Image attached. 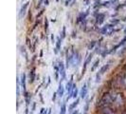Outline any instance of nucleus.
Returning <instances> with one entry per match:
<instances>
[{
  "label": "nucleus",
  "mask_w": 126,
  "mask_h": 114,
  "mask_svg": "<svg viewBox=\"0 0 126 114\" xmlns=\"http://www.w3.org/2000/svg\"><path fill=\"white\" fill-rule=\"evenodd\" d=\"M117 93L118 92H115V91H109L104 93L98 104V108H100L101 109L103 108H110V106L114 104Z\"/></svg>",
  "instance_id": "1"
},
{
  "label": "nucleus",
  "mask_w": 126,
  "mask_h": 114,
  "mask_svg": "<svg viewBox=\"0 0 126 114\" xmlns=\"http://www.w3.org/2000/svg\"><path fill=\"white\" fill-rule=\"evenodd\" d=\"M124 102H125V100H124V96H123V94L118 92L113 105H114L116 108H121V107L124 105Z\"/></svg>",
  "instance_id": "2"
},
{
  "label": "nucleus",
  "mask_w": 126,
  "mask_h": 114,
  "mask_svg": "<svg viewBox=\"0 0 126 114\" xmlns=\"http://www.w3.org/2000/svg\"><path fill=\"white\" fill-rule=\"evenodd\" d=\"M116 83L118 84V86L120 87H123L126 89V71L123 72L122 74H120L117 78H116Z\"/></svg>",
  "instance_id": "3"
},
{
  "label": "nucleus",
  "mask_w": 126,
  "mask_h": 114,
  "mask_svg": "<svg viewBox=\"0 0 126 114\" xmlns=\"http://www.w3.org/2000/svg\"><path fill=\"white\" fill-rule=\"evenodd\" d=\"M113 31H114V26L113 25H106L101 30V32L103 35H110Z\"/></svg>",
  "instance_id": "4"
},
{
  "label": "nucleus",
  "mask_w": 126,
  "mask_h": 114,
  "mask_svg": "<svg viewBox=\"0 0 126 114\" xmlns=\"http://www.w3.org/2000/svg\"><path fill=\"white\" fill-rule=\"evenodd\" d=\"M81 61V55L78 53V52H75L74 55H73V58H72V61H71V64L73 66H78L79 63Z\"/></svg>",
  "instance_id": "5"
},
{
  "label": "nucleus",
  "mask_w": 126,
  "mask_h": 114,
  "mask_svg": "<svg viewBox=\"0 0 126 114\" xmlns=\"http://www.w3.org/2000/svg\"><path fill=\"white\" fill-rule=\"evenodd\" d=\"M59 71H60V74H61V79L63 80L65 78V69H64V65H63V62H59Z\"/></svg>",
  "instance_id": "6"
},
{
  "label": "nucleus",
  "mask_w": 126,
  "mask_h": 114,
  "mask_svg": "<svg viewBox=\"0 0 126 114\" xmlns=\"http://www.w3.org/2000/svg\"><path fill=\"white\" fill-rule=\"evenodd\" d=\"M29 4V3L27 2V3H25V4L22 6V8H21V10H20V12H19V16H20V18H22V17L26 14V10H27Z\"/></svg>",
  "instance_id": "7"
},
{
  "label": "nucleus",
  "mask_w": 126,
  "mask_h": 114,
  "mask_svg": "<svg viewBox=\"0 0 126 114\" xmlns=\"http://www.w3.org/2000/svg\"><path fill=\"white\" fill-rule=\"evenodd\" d=\"M87 90H88V88H87L86 84H84L82 86V90H81V97H82V99L85 98V96L87 94Z\"/></svg>",
  "instance_id": "8"
},
{
  "label": "nucleus",
  "mask_w": 126,
  "mask_h": 114,
  "mask_svg": "<svg viewBox=\"0 0 126 114\" xmlns=\"http://www.w3.org/2000/svg\"><path fill=\"white\" fill-rule=\"evenodd\" d=\"M104 20V14L103 13H99V15L97 16V24L101 25Z\"/></svg>",
  "instance_id": "9"
},
{
  "label": "nucleus",
  "mask_w": 126,
  "mask_h": 114,
  "mask_svg": "<svg viewBox=\"0 0 126 114\" xmlns=\"http://www.w3.org/2000/svg\"><path fill=\"white\" fill-rule=\"evenodd\" d=\"M61 44H62V38H61V37H58L57 42H56V50H55V53H58V51L60 50V49H61Z\"/></svg>",
  "instance_id": "10"
},
{
  "label": "nucleus",
  "mask_w": 126,
  "mask_h": 114,
  "mask_svg": "<svg viewBox=\"0 0 126 114\" xmlns=\"http://www.w3.org/2000/svg\"><path fill=\"white\" fill-rule=\"evenodd\" d=\"M57 93H58V96L59 97H63V93H64V89H63V86L62 84H60V86H59V89H58Z\"/></svg>",
  "instance_id": "11"
},
{
  "label": "nucleus",
  "mask_w": 126,
  "mask_h": 114,
  "mask_svg": "<svg viewBox=\"0 0 126 114\" xmlns=\"http://www.w3.org/2000/svg\"><path fill=\"white\" fill-rule=\"evenodd\" d=\"M21 85L23 87V89L25 90L26 89V74L25 73L21 75Z\"/></svg>",
  "instance_id": "12"
},
{
  "label": "nucleus",
  "mask_w": 126,
  "mask_h": 114,
  "mask_svg": "<svg viewBox=\"0 0 126 114\" xmlns=\"http://www.w3.org/2000/svg\"><path fill=\"white\" fill-rule=\"evenodd\" d=\"M91 59H92V54H89V55H88V57H87V59H86V60H85V62H84V67H83V70L85 69V68L87 67L88 63H89V62L91 61ZM83 70H82V71H83Z\"/></svg>",
  "instance_id": "13"
},
{
  "label": "nucleus",
  "mask_w": 126,
  "mask_h": 114,
  "mask_svg": "<svg viewBox=\"0 0 126 114\" xmlns=\"http://www.w3.org/2000/svg\"><path fill=\"white\" fill-rule=\"evenodd\" d=\"M78 104H79V99H77L75 102H73V104H72V105L69 107V110H72V109H75V108L78 106Z\"/></svg>",
  "instance_id": "14"
},
{
  "label": "nucleus",
  "mask_w": 126,
  "mask_h": 114,
  "mask_svg": "<svg viewBox=\"0 0 126 114\" xmlns=\"http://www.w3.org/2000/svg\"><path fill=\"white\" fill-rule=\"evenodd\" d=\"M34 75H35L34 70H31V72L29 73V78H30V82H31V83L34 81Z\"/></svg>",
  "instance_id": "15"
},
{
  "label": "nucleus",
  "mask_w": 126,
  "mask_h": 114,
  "mask_svg": "<svg viewBox=\"0 0 126 114\" xmlns=\"http://www.w3.org/2000/svg\"><path fill=\"white\" fill-rule=\"evenodd\" d=\"M76 0H65V6H72L74 3H75Z\"/></svg>",
  "instance_id": "16"
},
{
  "label": "nucleus",
  "mask_w": 126,
  "mask_h": 114,
  "mask_svg": "<svg viewBox=\"0 0 126 114\" xmlns=\"http://www.w3.org/2000/svg\"><path fill=\"white\" fill-rule=\"evenodd\" d=\"M99 63H100V60L98 59V60H97L96 62H95V64H94V66H93V67L91 68V70H92V71H94V70L96 69V68H97V67L99 66Z\"/></svg>",
  "instance_id": "17"
},
{
  "label": "nucleus",
  "mask_w": 126,
  "mask_h": 114,
  "mask_svg": "<svg viewBox=\"0 0 126 114\" xmlns=\"http://www.w3.org/2000/svg\"><path fill=\"white\" fill-rule=\"evenodd\" d=\"M64 36H65V27H63V32H62V39H63L64 38Z\"/></svg>",
  "instance_id": "18"
},
{
  "label": "nucleus",
  "mask_w": 126,
  "mask_h": 114,
  "mask_svg": "<svg viewBox=\"0 0 126 114\" xmlns=\"http://www.w3.org/2000/svg\"><path fill=\"white\" fill-rule=\"evenodd\" d=\"M45 30H46V31H48V20H47V18H46V24H45Z\"/></svg>",
  "instance_id": "19"
},
{
  "label": "nucleus",
  "mask_w": 126,
  "mask_h": 114,
  "mask_svg": "<svg viewBox=\"0 0 126 114\" xmlns=\"http://www.w3.org/2000/svg\"><path fill=\"white\" fill-rule=\"evenodd\" d=\"M57 94H58V93H57V92H56V93H55V94H54V96H53V97H52V100H53V101H55V99H56V95H57Z\"/></svg>",
  "instance_id": "20"
},
{
  "label": "nucleus",
  "mask_w": 126,
  "mask_h": 114,
  "mask_svg": "<svg viewBox=\"0 0 126 114\" xmlns=\"http://www.w3.org/2000/svg\"><path fill=\"white\" fill-rule=\"evenodd\" d=\"M44 110H45V109H41V111H40V114H43Z\"/></svg>",
  "instance_id": "21"
},
{
  "label": "nucleus",
  "mask_w": 126,
  "mask_h": 114,
  "mask_svg": "<svg viewBox=\"0 0 126 114\" xmlns=\"http://www.w3.org/2000/svg\"><path fill=\"white\" fill-rule=\"evenodd\" d=\"M125 114H126V113H125Z\"/></svg>",
  "instance_id": "22"
}]
</instances>
